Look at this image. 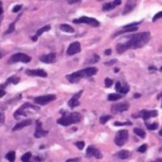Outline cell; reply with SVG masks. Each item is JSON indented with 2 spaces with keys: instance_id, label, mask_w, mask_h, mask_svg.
<instances>
[{
  "instance_id": "48",
  "label": "cell",
  "mask_w": 162,
  "mask_h": 162,
  "mask_svg": "<svg viewBox=\"0 0 162 162\" xmlns=\"http://www.w3.org/2000/svg\"><path fill=\"white\" fill-rule=\"evenodd\" d=\"M140 96H141V95L137 93V94H135V95H134V98H139Z\"/></svg>"
},
{
  "instance_id": "26",
  "label": "cell",
  "mask_w": 162,
  "mask_h": 162,
  "mask_svg": "<svg viewBox=\"0 0 162 162\" xmlns=\"http://www.w3.org/2000/svg\"><path fill=\"white\" fill-rule=\"evenodd\" d=\"M134 133H135L137 136L140 137L141 138H144V137H145V136H146L145 132H144V131H143L142 129H140V128H135V129H134Z\"/></svg>"
},
{
  "instance_id": "19",
  "label": "cell",
  "mask_w": 162,
  "mask_h": 162,
  "mask_svg": "<svg viewBox=\"0 0 162 162\" xmlns=\"http://www.w3.org/2000/svg\"><path fill=\"white\" fill-rule=\"evenodd\" d=\"M137 6V1H127L125 4L124 7V11H123V14H127L129 12H131Z\"/></svg>"
},
{
  "instance_id": "27",
  "label": "cell",
  "mask_w": 162,
  "mask_h": 162,
  "mask_svg": "<svg viewBox=\"0 0 162 162\" xmlns=\"http://www.w3.org/2000/svg\"><path fill=\"white\" fill-rule=\"evenodd\" d=\"M6 158H7L10 162H14V160H15V152L11 151V152L8 153L7 155H6Z\"/></svg>"
},
{
  "instance_id": "32",
  "label": "cell",
  "mask_w": 162,
  "mask_h": 162,
  "mask_svg": "<svg viewBox=\"0 0 162 162\" xmlns=\"http://www.w3.org/2000/svg\"><path fill=\"white\" fill-rule=\"evenodd\" d=\"M111 119H112V117L109 116V115H108V116H102V117L100 118V122H101V124H104V123H106L108 120Z\"/></svg>"
},
{
  "instance_id": "52",
  "label": "cell",
  "mask_w": 162,
  "mask_h": 162,
  "mask_svg": "<svg viewBox=\"0 0 162 162\" xmlns=\"http://www.w3.org/2000/svg\"><path fill=\"white\" fill-rule=\"evenodd\" d=\"M158 133H159V135H160V136L162 137V129H161V130H160V131H159Z\"/></svg>"
},
{
  "instance_id": "10",
  "label": "cell",
  "mask_w": 162,
  "mask_h": 162,
  "mask_svg": "<svg viewBox=\"0 0 162 162\" xmlns=\"http://www.w3.org/2000/svg\"><path fill=\"white\" fill-rule=\"evenodd\" d=\"M129 103L127 102H123V103H118V104H114L111 107V111L113 113H121L124 111H127L129 109Z\"/></svg>"
},
{
  "instance_id": "33",
  "label": "cell",
  "mask_w": 162,
  "mask_h": 162,
  "mask_svg": "<svg viewBox=\"0 0 162 162\" xmlns=\"http://www.w3.org/2000/svg\"><path fill=\"white\" fill-rule=\"evenodd\" d=\"M99 60H100V56L97 55V54H94V55L92 56V59L87 60L86 63H87V64H88V63H97V62H99Z\"/></svg>"
},
{
  "instance_id": "35",
  "label": "cell",
  "mask_w": 162,
  "mask_h": 162,
  "mask_svg": "<svg viewBox=\"0 0 162 162\" xmlns=\"http://www.w3.org/2000/svg\"><path fill=\"white\" fill-rule=\"evenodd\" d=\"M104 83H105V86L106 87H111L112 84H113V81L109 78H106L105 81H104Z\"/></svg>"
},
{
  "instance_id": "24",
  "label": "cell",
  "mask_w": 162,
  "mask_h": 162,
  "mask_svg": "<svg viewBox=\"0 0 162 162\" xmlns=\"http://www.w3.org/2000/svg\"><path fill=\"white\" fill-rule=\"evenodd\" d=\"M129 155H130V152L127 150H121L117 154V156L120 159H126L129 157Z\"/></svg>"
},
{
  "instance_id": "42",
  "label": "cell",
  "mask_w": 162,
  "mask_h": 162,
  "mask_svg": "<svg viewBox=\"0 0 162 162\" xmlns=\"http://www.w3.org/2000/svg\"><path fill=\"white\" fill-rule=\"evenodd\" d=\"M120 87H121V83L119 82H118L116 83V90H117V92H119V90L120 89Z\"/></svg>"
},
{
  "instance_id": "1",
  "label": "cell",
  "mask_w": 162,
  "mask_h": 162,
  "mask_svg": "<svg viewBox=\"0 0 162 162\" xmlns=\"http://www.w3.org/2000/svg\"><path fill=\"white\" fill-rule=\"evenodd\" d=\"M150 37L151 35H150V32L148 31L133 34L129 36L128 41L117 45L116 47L117 52L119 54H121L128 49H137V48L142 47L143 46H145L148 43V41L150 40Z\"/></svg>"
},
{
  "instance_id": "45",
  "label": "cell",
  "mask_w": 162,
  "mask_h": 162,
  "mask_svg": "<svg viewBox=\"0 0 162 162\" xmlns=\"http://www.w3.org/2000/svg\"><path fill=\"white\" fill-rule=\"evenodd\" d=\"M4 95H5V91H4V89H1V90H0V98L4 97Z\"/></svg>"
},
{
  "instance_id": "53",
  "label": "cell",
  "mask_w": 162,
  "mask_h": 162,
  "mask_svg": "<svg viewBox=\"0 0 162 162\" xmlns=\"http://www.w3.org/2000/svg\"><path fill=\"white\" fill-rule=\"evenodd\" d=\"M160 71H162V66L160 67Z\"/></svg>"
},
{
  "instance_id": "23",
  "label": "cell",
  "mask_w": 162,
  "mask_h": 162,
  "mask_svg": "<svg viewBox=\"0 0 162 162\" xmlns=\"http://www.w3.org/2000/svg\"><path fill=\"white\" fill-rule=\"evenodd\" d=\"M60 29H61V30H63L65 32H68V33H73L75 31L73 28H72L71 26H69V25H67V24H61Z\"/></svg>"
},
{
  "instance_id": "5",
  "label": "cell",
  "mask_w": 162,
  "mask_h": 162,
  "mask_svg": "<svg viewBox=\"0 0 162 162\" xmlns=\"http://www.w3.org/2000/svg\"><path fill=\"white\" fill-rule=\"evenodd\" d=\"M31 61V57L27 55L25 53H15L10 58V60L8 61L9 64H14L17 62H22V63H29Z\"/></svg>"
},
{
  "instance_id": "44",
  "label": "cell",
  "mask_w": 162,
  "mask_h": 162,
  "mask_svg": "<svg viewBox=\"0 0 162 162\" xmlns=\"http://www.w3.org/2000/svg\"><path fill=\"white\" fill-rule=\"evenodd\" d=\"M111 52H112V50H111L110 48H108L107 50H105V51H104V54H105V55H110Z\"/></svg>"
},
{
  "instance_id": "36",
  "label": "cell",
  "mask_w": 162,
  "mask_h": 162,
  "mask_svg": "<svg viewBox=\"0 0 162 162\" xmlns=\"http://www.w3.org/2000/svg\"><path fill=\"white\" fill-rule=\"evenodd\" d=\"M147 144H143V145H141L138 149H137V151L139 152V153H144V152H146V150H147Z\"/></svg>"
},
{
  "instance_id": "25",
  "label": "cell",
  "mask_w": 162,
  "mask_h": 162,
  "mask_svg": "<svg viewBox=\"0 0 162 162\" xmlns=\"http://www.w3.org/2000/svg\"><path fill=\"white\" fill-rule=\"evenodd\" d=\"M122 96L121 94H109L108 95V101H116L119 99H121Z\"/></svg>"
},
{
  "instance_id": "15",
  "label": "cell",
  "mask_w": 162,
  "mask_h": 162,
  "mask_svg": "<svg viewBox=\"0 0 162 162\" xmlns=\"http://www.w3.org/2000/svg\"><path fill=\"white\" fill-rule=\"evenodd\" d=\"M82 93H83V91L81 90V91H79L78 93H76L73 97H72V98L68 101V105H69V107H71V108H75V107H77V106L80 105L79 99H80Z\"/></svg>"
},
{
  "instance_id": "4",
  "label": "cell",
  "mask_w": 162,
  "mask_h": 162,
  "mask_svg": "<svg viewBox=\"0 0 162 162\" xmlns=\"http://www.w3.org/2000/svg\"><path fill=\"white\" fill-rule=\"evenodd\" d=\"M73 23L74 24H87L91 27H94V28H98L100 27V22L95 19V18H92V17H87V16H82L78 19H75L73 20Z\"/></svg>"
},
{
  "instance_id": "20",
  "label": "cell",
  "mask_w": 162,
  "mask_h": 162,
  "mask_svg": "<svg viewBox=\"0 0 162 162\" xmlns=\"http://www.w3.org/2000/svg\"><path fill=\"white\" fill-rule=\"evenodd\" d=\"M50 29V26L49 25H47V26H45V27H43V28H41V29H39L37 31H36V33H35V35L33 36V37H31V39H32V41H37V39H38V37L39 36H41L44 32H46V31H48Z\"/></svg>"
},
{
  "instance_id": "11",
  "label": "cell",
  "mask_w": 162,
  "mask_h": 162,
  "mask_svg": "<svg viewBox=\"0 0 162 162\" xmlns=\"http://www.w3.org/2000/svg\"><path fill=\"white\" fill-rule=\"evenodd\" d=\"M48 134L47 130H44L42 127V122L40 120H36V129L34 133V137L36 138H40L42 137H45Z\"/></svg>"
},
{
  "instance_id": "16",
  "label": "cell",
  "mask_w": 162,
  "mask_h": 162,
  "mask_svg": "<svg viewBox=\"0 0 162 162\" xmlns=\"http://www.w3.org/2000/svg\"><path fill=\"white\" fill-rule=\"evenodd\" d=\"M39 60L46 64H51L56 61V53L53 52V53L47 54V55H42V56H40Z\"/></svg>"
},
{
  "instance_id": "54",
  "label": "cell",
  "mask_w": 162,
  "mask_h": 162,
  "mask_svg": "<svg viewBox=\"0 0 162 162\" xmlns=\"http://www.w3.org/2000/svg\"><path fill=\"white\" fill-rule=\"evenodd\" d=\"M161 107H162V105H161Z\"/></svg>"
},
{
  "instance_id": "50",
  "label": "cell",
  "mask_w": 162,
  "mask_h": 162,
  "mask_svg": "<svg viewBox=\"0 0 162 162\" xmlns=\"http://www.w3.org/2000/svg\"><path fill=\"white\" fill-rule=\"evenodd\" d=\"M155 162H162V158H159V159H157V160H155Z\"/></svg>"
},
{
  "instance_id": "46",
  "label": "cell",
  "mask_w": 162,
  "mask_h": 162,
  "mask_svg": "<svg viewBox=\"0 0 162 162\" xmlns=\"http://www.w3.org/2000/svg\"><path fill=\"white\" fill-rule=\"evenodd\" d=\"M149 70H157V69L155 66H149Z\"/></svg>"
},
{
  "instance_id": "31",
  "label": "cell",
  "mask_w": 162,
  "mask_h": 162,
  "mask_svg": "<svg viewBox=\"0 0 162 162\" xmlns=\"http://www.w3.org/2000/svg\"><path fill=\"white\" fill-rule=\"evenodd\" d=\"M14 29H15V21H14V22H12V23L10 25L9 29H8L5 31V35H7V34H10V33L13 32V31H14Z\"/></svg>"
},
{
  "instance_id": "47",
  "label": "cell",
  "mask_w": 162,
  "mask_h": 162,
  "mask_svg": "<svg viewBox=\"0 0 162 162\" xmlns=\"http://www.w3.org/2000/svg\"><path fill=\"white\" fill-rule=\"evenodd\" d=\"M34 159L36 160V161H41L42 159L40 158V157H38V156H36V157H34Z\"/></svg>"
},
{
  "instance_id": "7",
  "label": "cell",
  "mask_w": 162,
  "mask_h": 162,
  "mask_svg": "<svg viewBox=\"0 0 162 162\" xmlns=\"http://www.w3.org/2000/svg\"><path fill=\"white\" fill-rule=\"evenodd\" d=\"M141 117L144 120H147L150 118H155L157 117V111L156 110H152V111H148V110H142L137 114H133V118L137 119Z\"/></svg>"
},
{
  "instance_id": "30",
  "label": "cell",
  "mask_w": 162,
  "mask_h": 162,
  "mask_svg": "<svg viewBox=\"0 0 162 162\" xmlns=\"http://www.w3.org/2000/svg\"><path fill=\"white\" fill-rule=\"evenodd\" d=\"M146 127H147L148 130L154 131V130H156L158 128V124L156 122H155V123H147L146 124Z\"/></svg>"
},
{
  "instance_id": "17",
  "label": "cell",
  "mask_w": 162,
  "mask_h": 162,
  "mask_svg": "<svg viewBox=\"0 0 162 162\" xmlns=\"http://www.w3.org/2000/svg\"><path fill=\"white\" fill-rule=\"evenodd\" d=\"M121 1L119 0H117V1H112V2H108V3H104L102 5V11H109L111 10H114L117 6L120 5Z\"/></svg>"
},
{
  "instance_id": "37",
  "label": "cell",
  "mask_w": 162,
  "mask_h": 162,
  "mask_svg": "<svg viewBox=\"0 0 162 162\" xmlns=\"http://www.w3.org/2000/svg\"><path fill=\"white\" fill-rule=\"evenodd\" d=\"M159 18H162V11H159V12H157V13L154 16V18H153V22H155L156 20L159 19Z\"/></svg>"
},
{
  "instance_id": "29",
  "label": "cell",
  "mask_w": 162,
  "mask_h": 162,
  "mask_svg": "<svg viewBox=\"0 0 162 162\" xmlns=\"http://www.w3.org/2000/svg\"><path fill=\"white\" fill-rule=\"evenodd\" d=\"M129 86L127 85V84H124V85H121V87H120V89L119 90V92L118 93H119V94H126L128 91H129Z\"/></svg>"
},
{
  "instance_id": "39",
  "label": "cell",
  "mask_w": 162,
  "mask_h": 162,
  "mask_svg": "<svg viewBox=\"0 0 162 162\" xmlns=\"http://www.w3.org/2000/svg\"><path fill=\"white\" fill-rule=\"evenodd\" d=\"M21 8H22L21 5H16L15 7H13L12 11H13V12H17V11H19L21 10Z\"/></svg>"
},
{
  "instance_id": "38",
  "label": "cell",
  "mask_w": 162,
  "mask_h": 162,
  "mask_svg": "<svg viewBox=\"0 0 162 162\" xmlns=\"http://www.w3.org/2000/svg\"><path fill=\"white\" fill-rule=\"evenodd\" d=\"M76 146H77L80 150H83V147H84V142H83V141H78V142H76Z\"/></svg>"
},
{
  "instance_id": "3",
  "label": "cell",
  "mask_w": 162,
  "mask_h": 162,
  "mask_svg": "<svg viewBox=\"0 0 162 162\" xmlns=\"http://www.w3.org/2000/svg\"><path fill=\"white\" fill-rule=\"evenodd\" d=\"M63 116L57 119V123L60 125H64V126H69L71 124H74V123H78L81 121L82 119V116L80 113L78 112H65L62 111Z\"/></svg>"
},
{
  "instance_id": "22",
  "label": "cell",
  "mask_w": 162,
  "mask_h": 162,
  "mask_svg": "<svg viewBox=\"0 0 162 162\" xmlns=\"http://www.w3.org/2000/svg\"><path fill=\"white\" fill-rule=\"evenodd\" d=\"M137 27H133V28H129V29H123V30H120L117 33H115L113 35V37H117V36L120 35V34H123V33H129V32H134V31H137Z\"/></svg>"
},
{
  "instance_id": "13",
  "label": "cell",
  "mask_w": 162,
  "mask_h": 162,
  "mask_svg": "<svg viewBox=\"0 0 162 162\" xmlns=\"http://www.w3.org/2000/svg\"><path fill=\"white\" fill-rule=\"evenodd\" d=\"M26 74L29 76H38L43 78L47 77V73L44 69H27Z\"/></svg>"
},
{
  "instance_id": "41",
  "label": "cell",
  "mask_w": 162,
  "mask_h": 162,
  "mask_svg": "<svg viewBox=\"0 0 162 162\" xmlns=\"http://www.w3.org/2000/svg\"><path fill=\"white\" fill-rule=\"evenodd\" d=\"M78 161H80V158H79V157H77V158H72V159H67V160H66V162H78Z\"/></svg>"
},
{
  "instance_id": "21",
  "label": "cell",
  "mask_w": 162,
  "mask_h": 162,
  "mask_svg": "<svg viewBox=\"0 0 162 162\" xmlns=\"http://www.w3.org/2000/svg\"><path fill=\"white\" fill-rule=\"evenodd\" d=\"M19 83V78H18V77H15V76L10 77V78L6 81V83H5L4 84L1 85V89H4V87H5L6 85H9L10 83L16 84V83Z\"/></svg>"
},
{
  "instance_id": "34",
  "label": "cell",
  "mask_w": 162,
  "mask_h": 162,
  "mask_svg": "<svg viewBox=\"0 0 162 162\" xmlns=\"http://www.w3.org/2000/svg\"><path fill=\"white\" fill-rule=\"evenodd\" d=\"M115 126H124V125H132V122L131 121H125V122H119V121H116L114 123Z\"/></svg>"
},
{
  "instance_id": "49",
  "label": "cell",
  "mask_w": 162,
  "mask_h": 162,
  "mask_svg": "<svg viewBox=\"0 0 162 162\" xmlns=\"http://www.w3.org/2000/svg\"><path fill=\"white\" fill-rule=\"evenodd\" d=\"M157 99H162V93H160V94L157 96Z\"/></svg>"
},
{
  "instance_id": "6",
  "label": "cell",
  "mask_w": 162,
  "mask_h": 162,
  "mask_svg": "<svg viewBox=\"0 0 162 162\" xmlns=\"http://www.w3.org/2000/svg\"><path fill=\"white\" fill-rule=\"evenodd\" d=\"M128 139V131L127 130H121L119 131L115 137V143L118 146H123L125 142Z\"/></svg>"
},
{
  "instance_id": "43",
  "label": "cell",
  "mask_w": 162,
  "mask_h": 162,
  "mask_svg": "<svg viewBox=\"0 0 162 162\" xmlns=\"http://www.w3.org/2000/svg\"><path fill=\"white\" fill-rule=\"evenodd\" d=\"M79 2H81V0H76V1H75V0H72V1H71V0H68V1H67L68 4H74V3H79Z\"/></svg>"
},
{
  "instance_id": "18",
  "label": "cell",
  "mask_w": 162,
  "mask_h": 162,
  "mask_svg": "<svg viewBox=\"0 0 162 162\" xmlns=\"http://www.w3.org/2000/svg\"><path fill=\"white\" fill-rule=\"evenodd\" d=\"M31 122H32L31 119H25V120H23V121H21V122H19V123L15 124V126L12 128V131L14 132V131L21 130V129L24 128V127H27V126H29V125L31 124Z\"/></svg>"
},
{
  "instance_id": "2",
  "label": "cell",
  "mask_w": 162,
  "mask_h": 162,
  "mask_svg": "<svg viewBox=\"0 0 162 162\" xmlns=\"http://www.w3.org/2000/svg\"><path fill=\"white\" fill-rule=\"evenodd\" d=\"M97 72H98V68L97 67H94V66L86 67L84 69H82V70H79V71L75 72V73L66 75L65 78L70 83H78L83 78H88V77H91V76L97 74Z\"/></svg>"
},
{
  "instance_id": "9",
  "label": "cell",
  "mask_w": 162,
  "mask_h": 162,
  "mask_svg": "<svg viewBox=\"0 0 162 162\" xmlns=\"http://www.w3.org/2000/svg\"><path fill=\"white\" fill-rule=\"evenodd\" d=\"M27 108H32V109H34V110H39V107L38 106H35V105H33V104H30L29 102H26V103H24L19 109H18L15 113H14V118L15 119H17L18 118V116H27V113L25 112L26 110H27Z\"/></svg>"
},
{
  "instance_id": "14",
  "label": "cell",
  "mask_w": 162,
  "mask_h": 162,
  "mask_svg": "<svg viewBox=\"0 0 162 162\" xmlns=\"http://www.w3.org/2000/svg\"><path fill=\"white\" fill-rule=\"evenodd\" d=\"M86 156H87V157L95 156V157L98 158V159L102 158V155H101V153L98 149L94 148L93 146H89V147L86 149Z\"/></svg>"
},
{
  "instance_id": "51",
  "label": "cell",
  "mask_w": 162,
  "mask_h": 162,
  "mask_svg": "<svg viewBox=\"0 0 162 162\" xmlns=\"http://www.w3.org/2000/svg\"><path fill=\"white\" fill-rule=\"evenodd\" d=\"M119 68H115V72H116V73H118V72H119Z\"/></svg>"
},
{
  "instance_id": "40",
  "label": "cell",
  "mask_w": 162,
  "mask_h": 162,
  "mask_svg": "<svg viewBox=\"0 0 162 162\" xmlns=\"http://www.w3.org/2000/svg\"><path fill=\"white\" fill-rule=\"evenodd\" d=\"M115 63H117V60H116V59H113V60H111V61H109V62H105L104 65H114Z\"/></svg>"
},
{
  "instance_id": "8",
  "label": "cell",
  "mask_w": 162,
  "mask_h": 162,
  "mask_svg": "<svg viewBox=\"0 0 162 162\" xmlns=\"http://www.w3.org/2000/svg\"><path fill=\"white\" fill-rule=\"evenodd\" d=\"M56 99V96L53 94H49V95H45V96H40V97H36L34 98V102L36 104L39 105H45L49 103L50 101H53Z\"/></svg>"
},
{
  "instance_id": "28",
  "label": "cell",
  "mask_w": 162,
  "mask_h": 162,
  "mask_svg": "<svg viewBox=\"0 0 162 162\" xmlns=\"http://www.w3.org/2000/svg\"><path fill=\"white\" fill-rule=\"evenodd\" d=\"M30 157H31V153L28 152V153H26L25 155H23L21 156V160H22V162H29Z\"/></svg>"
},
{
  "instance_id": "12",
  "label": "cell",
  "mask_w": 162,
  "mask_h": 162,
  "mask_svg": "<svg viewBox=\"0 0 162 162\" xmlns=\"http://www.w3.org/2000/svg\"><path fill=\"white\" fill-rule=\"evenodd\" d=\"M79 52H81V44L79 42H74V43L70 44L66 50V54L68 56H72Z\"/></svg>"
}]
</instances>
